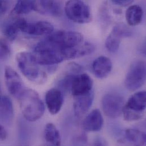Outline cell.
I'll list each match as a JSON object with an SVG mask.
<instances>
[{
  "label": "cell",
  "mask_w": 146,
  "mask_h": 146,
  "mask_svg": "<svg viewBox=\"0 0 146 146\" xmlns=\"http://www.w3.org/2000/svg\"><path fill=\"white\" fill-rule=\"evenodd\" d=\"M104 125V118L98 109L92 111L83 121L82 126L86 131L96 132L101 130Z\"/></svg>",
  "instance_id": "cell-15"
},
{
  "label": "cell",
  "mask_w": 146,
  "mask_h": 146,
  "mask_svg": "<svg viewBox=\"0 0 146 146\" xmlns=\"http://www.w3.org/2000/svg\"><path fill=\"white\" fill-rule=\"evenodd\" d=\"M7 136V131L5 127L0 125V141H5Z\"/></svg>",
  "instance_id": "cell-26"
},
{
  "label": "cell",
  "mask_w": 146,
  "mask_h": 146,
  "mask_svg": "<svg viewBox=\"0 0 146 146\" xmlns=\"http://www.w3.org/2000/svg\"><path fill=\"white\" fill-rule=\"evenodd\" d=\"M83 41L84 36L78 32L56 31L49 34L45 39L38 43L37 46L59 52L66 58L67 48L77 46Z\"/></svg>",
  "instance_id": "cell-1"
},
{
  "label": "cell",
  "mask_w": 146,
  "mask_h": 146,
  "mask_svg": "<svg viewBox=\"0 0 146 146\" xmlns=\"http://www.w3.org/2000/svg\"><path fill=\"white\" fill-rule=\"evenodd\" d=\"M93 88V80L86 73H81L73 75L70 86L73 97L86 94L91 90Z\"/></svg>",
  "instance_id": "cell-10"
},
{
  "label": "cell",
  "mask_w": 146,
  "mask_h": 146,
  "mask_svg": "<svg viewBox=\"0 0 146 146\" xmlns=\"http://www.w3.org/2000/svg\"><path fill=\"white\" fill-rule=\"evenodd\" d=\"M34 10L48 16H59L62 14V6L58 0H34Z\"/></svg>",
  "instance_id": "cell-11"
},
{
  "label": "cell",
  "mask_w": 146,
  "mask_h": 146,
  "mask_svg": "<svg viewBox=\"0 0 146 146\" xmlns=\"http://www.w3.org/2000/svg\"><path fill=\"white\" fill-rule=\"evenodd\" d=\"M19 31L18 27L14 22L5 27L3 30V35L8 41L11 42L15 39Z\"/></svg>",
  "instance_id": "cell-22"
},
{
  "label": "cell",
  "mask_w": 146,
  "mask_h": 146,
  "mask_svg": "<svg viewBox=\"0 0 146 146\" xmlns=\"http://www.w3.org/2000/svg\"><path fill=\"white\" fill-rule=\"evenodd\" d=\"M14 117L12 101L6 96L0 98V119L5 123L9 125L13 121Z\"/></svg>",
  "instance_id": "cell-17"
},
{
  "label": "cell",
  "mask_w": 146,
  "mask_h": 146,
  "mask_svg": "<svg viewBox=\"0 0 146 146\" xmlns=\"http://www.w3.org/2000/svg\"><path fill=\"white\" fill-rule=\"evenodd\" d=\"M67 17L72 21L78 23H87L92 21V14L89 7L82 0H69L64 7Z\"/></svg>",
  "instance_id": "cell-5"
},
{
  "label": "cell",
  "mask_w": 146,
  "mask_h": 146,
  "mask_svg": "<svg viewBox=\"0 0 146 146\" xmlns=\"http://www.w3.org/2000/svg\"><path fill=\"white\" fill-rule=\"evenodd\" d=\"M131 34V30L126 25L119 23L115 25L106 38V49L111 52H116L119 49L122 39L130 36Z\"/></svg>",
  "instance_id": "cell-8"
},
{
  "label": "cell",
  "mask_w": 146,
  "mask_h": 146,
  "mask_svg": "<svg viewBox=\"0 0 146 146\" xmlns=\"http://www.w3.org/2000/svg\"><path fill=\"white\" fill-rule=\"evenodd\" d=\"M2 96V92H1V85H0V98L1 97V96Z\"/></svg>",
  "instance_id": "cell-28"
},
{
  "label": "cell",
  "mask_w": 146,
  "mask_h": 146,
  "mask_svg": "<svg viewBox=\"0 0 146 146\" xmlns=\"http://www.w3.org/2000/svg\"><path fill=\"white\" fill-rule=\"evenodd\" d=\"M124 105L123 98L117 93H108L104 96L102 100L104 113L111 118H116L122 114Z\"/></svg>",
  "instance_id": "cell-7"
},
{
  "label": "cell",
  "mask_w": 146,
  "mask_h": 146,
  "mask_svg": "<svg viewBox=\"0 0 146 146\" xmlns=\"http://www.w3.org/2000/svg\"><path fill=\"white\" fill-rule=\"evenodd\" d=\"M107 145L108 143H106V142L102 138H96L94 143V145L96 146H105Z\"/></svg>",
  "instance_id": "cell-27"
},
{
  "label": "cell",
  "mask_w": 146,
  "mask_h": 146,
  "mask_svg": "<svg viewBox=\"0 0 146 146\" xmlns=\"http://www.w3.org/2000/svg\"><path fill=\"white\" fill-rule=\"evenodd\" d=\"M125 138L130 143L136 146L146 144V134L138 130L127 129L125 132Z\"/></svg>",
  "instance_id": "cell-20"
},
{
  "label": "cell",
  "mask_w": 146,
  "mask_h": 146,
  "mask_svg": "<svg viewBox=\"0 0 146 146\" xmlns=\"http://www.w3.org/2000/svg\"><path fill=\"white\" fill-rule=\"evenodd\" d=\"M18 100L22 114L28 121L35 122L43 116L45 110L44 105L35 90L26 88Z\"/></svg>",
  "instance_id": "cell-2"
},
{
  "label": "cell",
  "mask_w": 146,
  "mask_h": 146,
  "mask_svg": "<svg viewBox=\"0 0 146 146\" xmlns=\"http://www.w3.org/2000/svg\"><path fill=\"white\" fill-rule=\"evenodd\" d=\"M8 40L5 38H0V60L7 58L11 53Z\"/></svg>",
  "instance_id": "cell-23"
},
{
  "label": "cell",
  "mask_w": 146,
  "mask_h": 146,
  "mask_svg": "<svg viewBox=\"0 0 146 146\" xmlns=\"http://www.w3.org/2000/svg\"><path fill=\"white\" fill-rule=\"evenodd\" d=\"M143 11L142 8L137 5L129 6L126 11V19L129 25L135 26L139 25L143 18Z\"/></svg>",
  "instance_id": "cell-18"
},
{
  "label": "cell",
  "mask_w": 146,
  "mask_h": 146,
  "mask_svg": "<svg viewBox=\"0 0 146 146\" xmlns=\"http://www.w3.org/2000/svg\"><path fill=\"white\" fill-rule=\"evenodd\" d=\"M44 138L45 141L52 146H60L61 138L60 133L56 127L52 123L46 125L44 130Z\"/></svg>",
  "instance_id": "cell-19"
},
{
  "label": "cell",
  "mask_w": 146,
  "mask_h": 146,
  "mask_svg": "<svg viewBox=\"0 0 146 146\" xmlns=\"http://www.w3.org/2000/svg\"><path fill=\"white\" fill-rule=\"evenodd\" d=\"M34 10V0H17L13 12L18 15L26 14Z\"/></svg>",
  "instance_id": "cell-21"
},
{
  "label": "cell",
  "mask_w": 146,
  "mask_h": 146,
  "mask_svg": "<svg viewBox=\"0 0 146 146\" xmlns=\"http://www.w3.org/2000/svg\"><path fill=\"white\" fill-rule=\"evenodd\" d=\"M4 77L8 92L11 96L18 98L22 92L26 89L21 77L10 66L5 67Z\"/></svg>",
  "instance_id": "cell-9"
},
{
  "label": "cell",
  "mask_w": 146,
  "mask_h": 146,
  "mask_svg": "<svg viewBox=\"0 0 146 146\" xmlns=\"http://www.w3.org/2000/svg\"><path fill=\"white\" fill-rule=\"evenodd\" d=\"M9 2L7 0H0V16L3 15L7 10Z\"/></svg>",
  "instance_id": "cell-24"
},
{
  "label": "cell",
  "mask_w": 146,
  "mask_h": 146,
  "mask_svg": "<svg viewBox=\"0 0 146 146\" xmlns=\"http://www.w3.org/2000/svg\"><path fill=\"white\" fill-rule=\"evenodd\" d=\"M54 30L53 25L49 22L41 21L35 23H29L27 21L22 27L21 31L36 36L48 35Z\"/></svg>",
  "instance_id": "cell-12"
},
{
  "label": "cell",
  "mask_w": 146,
  "mask_h": 146,
  "mask_svg": "<svg viewBox=\"0 0 146 146\" xmlns=\"http://www.w3.org/2000/svg\"><path fill=\"white\" fill-rule=\"evenodd\" d=\"M73 109L77 117L84 115L91 107L94 99V92L92 90L82 95L74 97Z\"/></svg>",
  "instance_id": "cell-14"
},
{
  "label": "cell",
  "mask_w": 146,
  "mask_h": 146,
  "mask_svg": "<svg viewBox=\"0 0 146 146\" xmlns=\"http://www.w3.org/2000/svg\"><path fill=\"white\" fill-rule=\"evenodd\" d=\"M146 81V63L142 60L134 62L130 66L126 74L125 84L130 91L140 88Z\"/></svg>",
  "instance_id": "cell-6"
},
{
  "label": "cell",
  "mask_w": 146,
  "mask_h": 146,
  "mask_svg": "<svg viewBox=\"0 0 146 146\" xmlns=\"http://www.w3.org/2000/svg\"><path fill=\"white\" fill-rule=\"evenodd\" d=\"M45 100L49 112L55 115L58 114L62 108L64 101L63 95L59 89L52 88L46 93Z\"/></svg>",
  "instance_id": "cell-13"
},
{
  "label": "cell",
  "mask_w": 146,
  "mask_h": 146,
  "mask_svg": "<svg viewBox=\"0 0 146 146\" xmlns=\"http://www.w3.org/2000/svg\"><path fill=\"white\" fill-rule=\"evenodd\" d=\"M146 103L145 91L138 92L131 96L123 108L125 120L132 122L141 119L144 115Z\"/></svg>",
  "instance_id": "cell-4"
},
{
  "label": "cell",
  "mask_w": 146,
  "mask_h": 146,
  "mask_svg": "<svg viewBox=\"0 0 146 146\" xmlns=\"http://www.w3.org/2000/svg\"><path fill=\"white\" fill-rule=\"evenodd\" d=\"M113 3L120 6L125 7L131 4L134 0H111Z\"/></svg>",
  "instance_id": "cell-25"
},
{
  "label": "cell",
  "mask_w": 146,
  "mask_h": 146,
  "mask_svg": "<svg viewBox=\"0 0 146 146\" xmlns=\"http://www.w3.org/2000/svg\"><path fill=\"white\" fill-rule=\"evenodd\" d=\"M112 62L106 56H101L93 62L92 69L94 75L98 78L106 77L112 70Z\"/></svg>",
  "instance_id": "cell-16"
},
{
  "label": "cell",
  "mask_w": 146,
  "mask_h": 146,
  "mask_svg": "<svg viewBox=\"0 0 146 146\" xmlns=\"http://www.w3.org/2000/svg\"><path fill=\"white\" fill-rule=\"evenodd\" d=\"M17 66L23 76L29 81L41 84L46 78V74L39 67L33 54L29 52H21L16 55Z\"/></svg>",
  "instance_id": "cell-3"
}]
</instances>
